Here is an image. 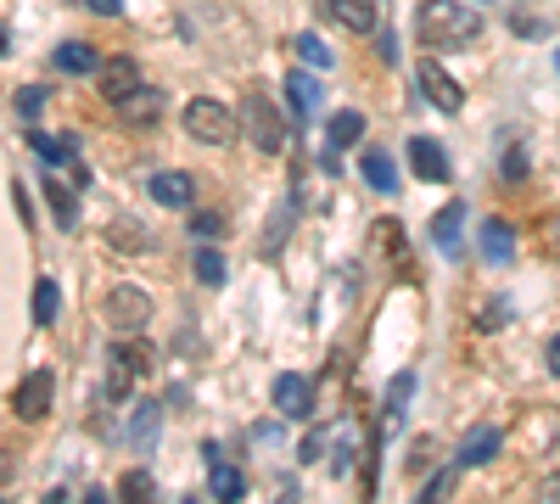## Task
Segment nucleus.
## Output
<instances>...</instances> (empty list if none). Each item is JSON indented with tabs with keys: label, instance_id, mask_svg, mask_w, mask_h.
Instances as JSON below:
<instances>
[{
	"label": "nucleus",
	"instance_id": "nucleus-18",
	"mask_svg": "<svg viewBox=\"0 0 560 504\" xmlns=\"http://www.w3.org/2000/svg\"><path fill=\"white\" fill-rule=\"evenodd\" d=\"M460 224H465V202H443L432 219V241L443 252H460Z\"/></svg>",
	"mask_w": 560,
	"mask_h": 504
},
{
	"label": "nucleus",
	"instance_id": "nucleus-15",
	"mask_svg": "<svg viewBox=\"0 0 560 504\" xmlns=\"http://www.w3.org/2000/svg\"><path fill=\"white\" fill-rule=\"evenodd\" d=\"M476 241H482V258H488V264H510V258H516V230L504 219H488L476 230Z\"/></svg>",
	"mask_w": 560,
	"mask_h": 504
},
{
	"label": "nucleus",
	"instance_id": "nucleus-35",
	"mask_svg": "<svg viewBox=\"0 0 560 504\" xmlns=\"http://www.w3.org/2000/svg\"><path fill=\"white\" fill-rule=\"evenodd\" d=\"M504 308H510V303H504V297H493V303L482 308V320H476V325H482V331H499V325H504Z\"/></svg>",
	"mask_w": 560,
	"mask_h": 504
},
{
	"label": "nucleus",
	"instance_id": "nucleus-3",
	"mask_svg": "<svg viewBox=\"0 0 560 504\" xmlns=\"http://www.w3.org/2000/svg\"><path fill=\"white\" fill-rule=\"evenodd\" d=\"M101 320H107L112 336H140L152 325V297L140 292V286H112L107 303H101Z\"/></svg>",
	"mask_w": 560,
	"mask_h": 504
},
{
	"label": "nucleus",
	"instance_id": "nucleus-9",
	"mask_svg": "<svg viewBox=\"0 0 560 504\" xmlns=\"http://www.w3.org/2000/svg\"><path fill=\"white\" fill-rule=\"evenodd\" d=\"M269 398H275V409L286 420H308V415H314V387H308L303 376H275Z\"/></svg>",
	"mask_w": 560,
	"mask_h": 504
},
{
	"label": "nucleus",
	"instance_id": "nucleus-16",
	"mask_svg": "<svg viewBox=\"0 0 560 504\" xmlns=\"http://www.w3.org/2000/svg\"><path fill=\"white\" fill-rule=\"evenodd\" d=\"M499 448H504V432H499V426H476V432L460 443L454 465H488L493 454H499Z\"/></svg>",
	"mask_w": 560,
	"mask_h": 504
},
{
	"label": "nucleus",
	"instance_id": "nucleus-31",
	"mask_svg": "<svg viewBox=\"0 0 560 504\" xmlns=\"http://www.w3.org/2000/svg\"><path fill=\"white\" fill-rule=\"evenodd\" d=\"M325 443H331V432H325V426H314V432L303 437V448H297V460H308V465H314V460L325 454Z\"/></svg>",
	"mask_w": 560,
	"mask_h": 504
},
{
	"label": "nucleus",
	"instance_id": "nucleus-2",
	"mask_svg": "<svg viewBox=\"0 0 560 504\" xmlns=\"http://www.w3.org/2000/svg\"><path fill=\"white\" fill-rule=\"evenodd\" d=\"M241 124H247V140L258 152L275 157L280 146H286V118L275 112V101H269L258 84H247V96H241Z\"/></svg>",
	"mask_w": 560,
	"mask_h": 504
},
{
	"label": "nucleus",
	"instance_id": "nucleus-6",
	"mask_svg": "<svg viewBox=\"0 0 560 504\" xmlns=\"http://www.w3.org/2000/svg\"><path fill=\"white\" fill-rule=\"evenodd\" d=\"M146 370H152V353L140 348V336H124V348L112 353V370H107V398L112 404H118V398L129 392V381L146 376Z\"/></svg>",
	"mask_w": 560,
	"mask_h": 504
},
{
	"label": "nucleus",
	"instance_id": "nucleus-33",
	"mask_svg": "<svg viewBox=\"0 0 560 504\" xmlns=\"http://www.w3.org/2000/svg\"><path fill=\"white\" fill-rule=\"evenodd\" d=\"M191 230H196V241H202V236H224V213H196V224H191Z\"/></svg>",
	"mask_w": 560,
	"mask_h": 504
},
{
	"label": "nucleus",
	"instance_id": "nucleus-39",
	"mask_svg": "<svg viewBox=\"0 0 560 504\" xmlns=\"http://www.w3.org/2000/svg\"><path fill=\"white\" fill-rule=\"evenodd\" d=\"M510 28H521V34H544V17H510Z\"/></svg>",
	"mask_w": 560,
	"mask_h": 504
},
{
	"label": "nucleus",
	"instance_id": "nucleus-23",
	"mask_svg": "<svg viewBox=\"0 0 560 504\" xmlns=\"http://www.w3.org/2000/svg\"><path fill=\"white\" fill-rule=\"evenodd\" d=\"M292 56L303 62V68H314V73H320V68H331V62H336V56L325 51V40H320V34H308V28H303V34H292Z\"/></svg>",
	"mask_w": 560,
	"mask_h": 504
},
{
	"label": "nucleus",
	"instance_id": "nucleus-24",
	"mask_svg": "<svg viewBox=\"0 0 560 504\" xmlns=\"http://www.w3.org/2000/svg\"><path fill=\"white\" fill-rule=\"evenodd\" d=\"M409 392H415V370H398V376H392V387H387V426H404Z\"/></svg>",
	"mask_w": 560,
	"mask_h": 504
},
{
	"label": "nucleus",
	"instance_id": "nucleus-22",
	"mask_svg": "<svg viewBox=\"0 0 560 504\" xmlns=\"http://www.w3.org/2000/svg\"><path fill=\"white\" fill-rule=\"evenodd\" d=\"M45 202H51V213H56V224H62V230H73V224H79V196H73L62 180H45Z\"/></svg>",
	"mask_w": 560,
	"mask_h": 504
},
{
	"label": "nucleus",
	"instance_id": "nucleus-29",
	"mask_svg": "<svg viewBox=\"0 0 560 504\" xmlns=\"http://www.w3.org/2000/svg\"><path fill=\"white\" fill-rule=\"evenodd\" d=\"M196 280H202V286H224V280H230V269H224V258L213 247H196Z\"/></svg>",
	"mask_w": 560,
	"mask_h": 504
},
{
	"label": "nucleus",
	"instance_id": "nucleus-5",
	"mask_svg": "<svg viewBox=\"0 0 560 504\" xmlns=\"http://www.w3.org/2000/svg\"><path fill=\"white\" fill-rule=\"evenodd\" d=\"M51 392H56V376L51 370H28L23 381H17V392H12V415L17 420H45L51 415Z\"/></svg>",
	"mask_w": 560,
	"mask_h": 504
},
{
	"label": "nucleus",
	"instance_id": "nucleus-42",
	"mask_svg": "<svg viewBox=\"0 0 560 504\" xmlns=\"http://www.w3.org/2000/svg\"><path fill=\"white\" fill-rule=\"evenodd\" d=\"M555 252H560V230H555Z\"/></svg>",
	"mask_w": 560,
	"mask_h": 504
},
{
	"label": "nucleus",
	"instance_id": "nucleus-25",
	"mask_svg": "<svg viewBox=\"0 0 560 504\" xmlns=\"http://www.w3.org/2000/svg\"><path fill=\"white\" fill-rule=\"evenodd\" d=\"M325 135H331V146H336V152H342V146H353V140H359L364 135V112H336V118H331V124H325Z\"/></svg>",
	"mask_w": 560,
	"mask_h": 504
},
{
	"label": "nucleus",
	"instance_id": "nucleus-36",
	"mask_svg": "<svg viewBox=\"0 0 560 504\" xmlns=\"http://www.w3.org/2000/svg\"><path fill=\"white\" fill-rule=\"evenodd\" d=\"M12 202H17V213H23V230H28V219H34V208H28V191H23V180H12Z\"/></svg>",
	"mask_w": 560,
	"mask_h": 504
},
{
	"label": "nucleus",
	"instance_id": "nucleus-37",
	"mask_svg": "<svg viewBox=\"0 0 560 504\" xmlns=\"http://www.w3.org/2000/svg\"><path fill=\"white\" fill-rule=\"evenodd\" d=\"M504 174H510V180H521V174H527V157H521V152H504Z\"/></svg>",
	"mask_w": 560,
	"mask_h": 504
},
{
	"label": "nucleus",
	"instance_id": "nucleus-12",
	"mask_svg": "<svg viewBox=\"0 0 560 504\" xmlns=\"http://www.w3.org/2000/svg\"><path fill=\"white\" fill-rule=\"evenodd\" d=\"M140 84H146V79H140V68L129 62V56H118V62L101 68V96H107V107H118L124 96H135Z\"/></svg>",
	"mask_w": 560,
	"mask_h": 504
},
{
	"label": "nucleus",
	"instance_id": "nucleus-17",
	"mask_svg": "<svg viewBox=\"0 0 560 504\" xmlns=\"http://www.w3.org/2000/svg\"><path fill=\"white\" fill-rule=\"evenodd\" d=\"M208 465H213V476H208V493H213V499H241V493H247V476H241L236 465L219 460V443H208Z\"/></svg>",
	"mask_w": 560,
	"mask_h": 504
},
{
	"label": "nucleus",
	"instance_id": "nucleus-10",
	"mask_svg": "<svg viewBox=\"0 0 560 504\" xmlns=\"http://www.w3.org/2000/svg\"><path fill=\"white\" fill-rule=\"evenodd\" d=\"M146 191H152V202H163V208H191L196 180H191V174H180V168H163V174L146 180Z\"/></svg>",
	"mask_w": 560,
	"mask_h": 504
},
{
	"label": "nucleus",
	"instance_id": "nucleus-28",
	"mask_svg": "<svg viewBox=\"0 0 560 504\" xmlns=\"http://www.w3.org/2000/svg\"><path fill=\"white\" fill-rule=\"evenodd\" d=\"M107 247H118V252H146V236H140L135 219H112L107 224Z\"/></svg>",
	"mask_w": 560,
	"mask_h": 504
},
{
	"label": "nucleus",
	"instance_id": "nucleus-4",
	"mask_svg": "<svg viewBox=\"0 0 560 504\" xmlns=\"http://www.w3.org/2000/svg\"><path fill=\"white\" fill-rule=\"evenodd\" d=\"M185 135L202 140V146H230V140H236V112L224 107V101L196 96L191 107H185Z\"/></svg>",
	"mask_w": 560,
	"mask_h": 504
},
{
	"label": "nucleus",
	"instance_id": "nucleus-13",
	"mask_svg": "<svg viewBox=\"0 0 560 504\" xmlns=\"http://www.w3.org/2000/svg\"><path fill=\"white\" fill-rule=\"evenodd\" d=\"M409 163H415L420 180H432V185L448 180V152L437 146L432 135H415V140H409Z\"/></svg>",
	"mask_w": 560,
	"mask_h": 504
},
{
	"label": "nucleus",
	"instance_id": "nucleus-34",
	"mask_svg": "<svg viewBox=\"0 0 560 504\" xmlns=\"http://www.w3.org/2000/svg\"><path fill=\"white\" fill-rule=\"evenodd\" d=\"M432 460H437V443H432V437H420V443H415V454H409V471H426Z\"/></svg>",
	"mask_w": 560,
	"mask_h": 504
},
{
	"label": "nucleus",
	"instance_id": "nucleus-1",
	"mask_svg": "<svg viewBox=\"0 0 560 504\" xmlns=\"http://www.w3.org/2000/svg\"><path fill=\"white\" fill-rule=\"evenodd\" d=\"M415 34L426 51H460L482 34V17H476V6H460V0H420Z\"/></svg>",
	"mask_w": 560,
	"mask_h": 504
},
{
	"label": "nucleus",
	"instance_id": "nucleus-38",
	"mask_svg": "<svg viewBox=\"0 0 560 504\" xmlns=\"http://www.w3.org/2000/svg\"><path fill=\"white\" fill-rule=\"evenodd\" d=\"M84 6H90V12H101V17H118V12H124V0H84Z\"/></svg>",
	"mask_w": 560,
	"mask_h": 504
},
{
	"label": "nucleus",
	"instance_id": "nucleus-26",
	"mask_svg": "<svg viewBox=\"0 0 560 504\" xmlns=\"http://www.w3.org/2000/svg\"><path fill=\"white\" fill-rule=\"evenodd\" d=\"M28 146H34V152L45 157V163H73V140L68 135H45V129H34V135H28Z\"/></svg>",
	"mask_w": 560,
	"mask_h": 504
},
{
	"label": "nucleus",
	"instance_id": "nucleus-8",
	"mask_svg": "<svg viewBox=\"0 0 560 504\" xmlns=\"http://www.w3.org/2000/svg\"><path fill=\"white\" fill-rule=\"evenodd\" d=\"M420 90H426V101H432L437 112H460V101H465V90H460V79L454 73H443L437 62H420Z\"/></svg>",
	"mask_w": 560,
	"mask_h": 504
},
{
	"label": "nucleus",
	"instance_id": "nucleus-41",
	"mask_svg": "<svg viewBox=\"0 0 560 504\" xmlns=\"http://www.w3.org/2000/svg\"><path fill=\"white\" fill-rule=\"evenodd\" d=\"M544 499H560V476H549V482H544Z\"/></svg>",
	"mask_w": 560,
	"mask_h": 504
},
{
	"label": "nucleus",
	"instance_id": "nucleus-40",
	"mask_svg": "<svg viewBox=\"0 0 560 504\" xmlns=\"http://www.w3.org/2000/svg\"><path fill=\"white\" fill-rule=\"evenodd\" d=\"M549 370H555V376H560V336H555V342H549Z\"/></svg>",
	"mask_w": 560,
	"mask_h": 504
},
{
	"label": "nucleus",
	"instance_id": "nucleus-20",
	"mask_svg": "<svg viewBox=\"0 0 560 504\" xmlns=\"http://www.w3.org/2000/svg\"><path fill=\"white\" fill-rule=\"evenodd\" d=\"M56 68H62V73H96L101 56H96V45L68 40V45H56Z\"/></svg>",
	"mask_w": 560,
	"mask_h": 504
},
{
	"label": "nucleus",
	"instance_id": "nucleus-14",
	"mask_svg": "<svg viewBox=\"0 0 560 504\" xmlns=\"http://www.w3.org/2000/svg\"><path fill=\"white\" fill-rule=\"evenodd\" d=\"M325 17H336L342 28H353V34H370L381 17L376 0H325Z\"/></svg>",
	"mask_w": 560,
	"mask_h": 504
},
{
	"label": "nucleus",
	"instance_id": "nucleus-30",
	"mask_svg": "<svg viewBox=\"0 0 560 504\" xmlns=\"http://www.w3.org/2000/svg\"><path fill=\"white\" fill-rule=\"evenodd\" d=\"M40 107H45V90H40V84L17 90V118H28V124H34V118H40Z\"/></svg>",
	"mask_w": 560,
	"mask_h": 504
},
{
	"label": "nucleus",
	"instance_id": "nucleus-43",
	"mask_svg": "<svg viewBox=\"0 0 560 504\" xmlns=\"http://www.w3.org/2000/svg\"><path fill=\"white\" fill-rule=\"evenodd\" d=\"M555 68H560V51H555Z\"/></svg>",
	"mask_w": 560,
	"mask_h": 504
},
{
	"label": "nucleus",
	"instance_id": "nucleus-11",
	"mask_svg": "<svg viewBox=\"0 0 560 504\" xmlns=\"http://www.w3.org/2000/svg\"><path fill=\"white\" fill-rule=\"evenodd\" d=\"M286 96H292V118L303 124V118H314L320 112V79H314V68H292L286 73Z\"/></svg>",
	"mask_w": 560,
	"mask_h": 504
},
{
	"label": "nucleus",
	"instance_id": "nucleus-27",
	"mask_svg": "<svg viewBox=\"0 0 560 504\" xmlns=\"http://www.w3.org/2000/svg\"><path fill=\"white\" fill-rule=\"evenodd\" d=\"M56 303H62L56 280L40 275V280H34V325H51V320H56Z\"/></svg>",
	"mask_w": 560,
	"mask_h": 504
},
{
	"label": "nucleus",
	"instance_id": "nucleus-21",
	"mask_svg": "<svg viewBox=\"0 0 560 504\" xmlns=\"http://www.w3.org/2000/svg\"><path fill=\"white\" fill-rule=\"evenodd\" d=\"M359 174H364V185H376V191H398V163H392L387 152H364Z\"/></svg>",
	"mask_w": 560,
	"mask_h": 504
},
{
	"label": "nucleus",
	"instance_id": "nucleus-7",
	"mask_svg": "<svg viewBox=\"0 0 560 504\" xmlns=\"http://www.w3.org/2000/svg\"><path fill=\"white\" fill-rule=\"evenodd\" d=\"M112 118L129 129H152L157 118H163V90H152V84H140L135 96H124L118 107H112Z\"/></svg>",
	"mask_w": 560,
	"mask_h": 504
},
{
	"label": "nucleus",
	"instance_id": "nucleus-19",
	"mask_svg": "<svg viewBox=\"0 0 560 504\" xmlns=\"http://www.w3.org/2000/svg\"><path fill=\"white\" fill-rule=\"evenodd\" d=\"M157 432H163V404H157V398H146V404L135 409V426H129V443H135V448H152V443H157Z\"/></svg>",
	"mask_w": 560,
	"mask_h": 504
},
{
	"label": "nucleus",
	"instance_id": "nucleus-32",
	"mask_svg": "<svg viewBox=\"0 0 560 504\" xmlns=\"http://www.w3.org/2000/svg\"><path fill=\"white\" fill-rule=\"evenodd\" d=\"M118 493H124V499H146V493H152V476H146V471H129L124 482H118Z\"/></svg>",
	"mask_w": 560,
	"mask_h": 504
}]
</instances>
